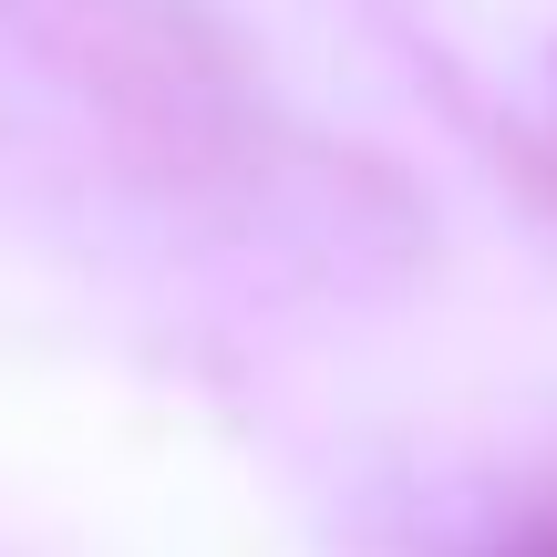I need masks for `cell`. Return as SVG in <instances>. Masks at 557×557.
Returning <instances> with one entry per match:
<instances>
[{
	"instance_id": "1",
	"label": "cell",
	"mask_w": 557,
	"mask_h": 557,
	"mask_svg": "<svg viewBox=\"0 0 557 557\" xmlns=\"http://www.w3.org/2000/svg\"><path fill=\"white\" fill-rule=\"evenodd\" d=\"M517 557H557V537H527V547H517Z\"/></svg>"
}]
</instances>
